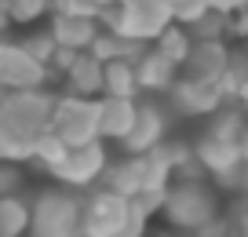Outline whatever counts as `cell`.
<instances>
[{
    "label": "cell",
    "instance_id": "22",
    "mask_svg": "<svg viewBox=\"0 0 248 237\" xmlns=\"http://www.w3.org/2000/svg\"><path fill=\"white\" fill-rule=\"evenodd\" d=\"M51 8L47 0H8V18H18V22H33L44 11Z\"/></svg>",
    "mask_w": 248,
    "mask_h": 237
},
{
    "label": "cell",
    "instance_id": "7",
    "mask_svg": "<svg viewBox=\"0 0 248 237\" xmlns=\"http://www.w3.org/2000/svg\"><path fill=\"white\" fill-rule=\"evenodd\" d=\"M117 11H121V18H117L113 33H121V37H128V40H139V44L161 37L171 26L168 0H121Z\"/></svg>",
    "mask_w": 248,
    "mask_h": 237
},
{
    "label": "cell",
    "instance_id": "15",
    "mask_svg": "<svg viewBox=\"0 0 248 237\" xmlns=\"http://www.w3.org/2000/svg\"><path fill=\"white\" fill-rule=\"evenodd\" d=\"M95 106H99V139H117V142H121V139L132 131L135 106H139V102L106 95V99H99Z\"/></svg>",
    "mask_w": 248,
    "mask_h": 237
},
{
    "label": "cell",
    "instance_id": "16",
    "mask_svg": "<svg viewBox=\"0 0 248 237\" xmlns=\"http://www.w3.org/2000/svg\"><path fill=\"white\" fill-rule=\"evenodd\" d=\"M66 77L73 84V95H80V99H92V95L102 92V62L92 51H80L73 59V66L66 69Z\"/></svg>",
    "mask_w": 248,
    "mask_h": 237
},
{
    "label": "cell",
    "instance_id": "20",
    "mask_svg": "<svg viewBox=\"0 0 248 237\" xmlns=\"http://www.w3.org/2000/svg\"><path fill=\"white\" fill-rule=\"evenodd\" d=\"M190 44H194V37L186 30H179V26H168V30L157 37V55H164L168 62H175V66H183V59L190 55Z\"/></svg>",
    "mask_w": 248,
    "mask_h": 237
},
{
    "label": "cell",
    "instance_id": "8",
    "mask_svg": "<svg viewBox=\"0 0 248 237\" xmlns=\"http://www.w3.org/2000/svg\"><path fill=\"white\" fill-rule=\"evenodd\" d=\"M106 164H109V153H106V146H102V139H95V142H84V146L66 150L62 164L51 172V175L59 179L66 190H84V186H92V183L102 179Z\"/></svg>",
    "mask_w": 248,
    "mask_h": 237
},
{
    "label": "cell",
    "instance_id": "32",
    "mask_svg": "<svg viewBox=\"0 0 248 237\" xmlns=\"http://www.w3.org/2000/svg\"><path fill=\"white\" fill-rule=\"evenodd\" d=\"M164 237H168V234H164Z\"/></svg>",
    "mask_w": 248,
    "mask_h": 237
},
{
    "label": "cell",
    "instance_id": "18",
    "mask_svg": "<svg viewBox=\"0 0 248 237\" xmlns=\"http://www.w3.org/2000/svg\"><path fill=\"white\" fill-rule=\"evenodd\" d=\"M30 234V201L0 197V237H22Z\"/></svg>",
    "mask_w": 248,
    "mask_h": 237
},
{
    "label": "cell",
    "instance_id": "14",
    "mask_svg": "<svg viewBox=\"0 0 248 237\" xmlns=\"http://www.w3.org/2000/svg\"><path fill=\"white\" fill-rule=\"evenodd\" d=\"M135 80L139 92H171V84L179 80V66L157 51H142L135 59Z\"/></svg>",
    "mask_w": 248,
    "mask_h": 237
},
{
    "label": "cell",
    "instance_id": "2",
    "mask_svg": "<svg viewBox=\"0 0 248 237\" xmlns=\"http://www.w3.org/2000/svg\"><path fill=\"white\" fill-rule=\"evenodd\" d=\"M146 219L132 212L128 197L113 190H95L80 205V237H142Z\"/></svg>",
    "mask_w": 248,
    "mask_h": 237
},
{
    "label": "cell",
    "instance_id": "27",
    "mask_svg": "<svg viewBox=\"0 0 248 237\" xmlns=\"http://www.w3.org/2000/svg\"><path fill=\"white\" fill-rule=\"evenodd\" d=\"M237 99H241V102L248 106V80H245V88H241V95H237Z\"/></svg>",
    "mask_w": 248,
    "mask_h": 237
},
{
    "label": "cell",
    "instance_id": "11",
    "mask_svg": "<svg viewBox=\"0 0 248 237\" xmlns=\"http://www.w3.org/2000/svg\"><path fill=\"white\" fill-rule=\"evenodd\" d=\"M171 102H175V110L186 113V117H212L226 102V95L219 92V84H204V80L183 77V80L171 84Z\"/></svg>",
    "mask_w": 248,
    "mask_h": 237
},
{
    "label": "cell",
    "instance_id": "17",
    "mask_svg": "<svg viewBox=\"0 0 248 237\" xmlns=\"http://www.w3.org/2000/svg\"><path fill=\"white\" fill-rule=\"evenodd\" d=\"M102 92L113 99H135L139 95L135 62H102Z\"/></svg>",
    "mask_w": 248,
    "mask_h": 237
},
{
    "label": "cell",
    "instance_id": "24",
    "mask_svg": "<svg viewBox=\"0 0 248 237\" xmlns=\"http://www.w3.org/2000/svg\"><path fill=\"white\" fill-rule=\"evenodd\" d=\"M194 237H230V219H212L208 226H201V230H194Z\"/></svg>",
    "mask_w": 248,
    "mask_h": 237
},
{
    "label": "cell",
    "instance_id": "25",
    "mask_svg": "<svg viewBox=\"0 0 248 237\" xmlns=\"http://www.w3.org/2000/svg\"><path fill=\"white\" fill-rule=\"evenodd\" d=\"M241 193H248V161H241Z\"/></svg>",
    "mask_w": 248,
    "mask_h": 237
},
{
    "label": "cell",
    "instance_id": "6",
    "mask_svg": "<svg viewBox=\"0 0 248 237\" xmlns=\"http://www.w3.org/2000/svg\"><path fill=\"white\" fill-rule=\"evenodd\" d=\"M47 131L55 139H62L70 150L73 146H84V142H95L99 139V106H95V99H80V95L55 99Z\"/></svg>",
    "mask_w": 248,
    "mask_h": 237
},
{
    "label": "cell",
    "instance_id": "30",
    "mask_svg": "<svg viewBox=\"0 0 248 237\" xmlns=\"http://www.w3.org/2000/svg\"><path fill=\"white\" fill-rule=\"evenodd\" d=\"M245 139H248V121H245Z\"/></svg>",
    "mask_w": 248,
    "mask_h": 237
},
{
    "label": "cell",
    "instance_id": "23",
    "mask_svg": "<svg viewBox=\"0 0 248 237\" xmlns=\"http://www.w3.org/2000/svg\"><path fill=\"white\" fill-rule=\"evenodd\" d=\"M22 186V168L15 161H0V197H15Z\"/></svg>",
    "mask_w": 248,
    "mask_h": 237
},
{
    "label": "cell",
    "instance_id": "26",
    "mask_svg": "<svg viewBox=\"0 0 248 237\" xmlns=\"http://www.w3.org/2000/svg\"><path fill=\"white\" fill-rule=\"evenodd\" d=\"M8 26V0H0V30Z\"/></svg>",
    "mask_w": 248,
    "mask_h": 237
},
{
    "label": "cell",
    "instance_id": "21",
    "mask_svg": "<svg viewBox=\"0 0 248 237\" xmlns=\"http://www.w3.org/2000/svg\"><path fill=\"white\" fill-rule=\"evenodd\" d=\"M66 150H70V146L62 142V139H55L51 131H44V135L37 139V146H33L30 161H37L44 172H55V168L62 164V157H66Z\"/></svg>",
    "mask_w": 248,
    "mask_h": 237
},
{
    "label": "cell",
    "instance_id": "4",
    "mask_svg": "<svg viewBox=\"0 0 248 237\" xmlns=\"http://www.w3.org/2000/svg\"><path fill=\"white\" fill-rule=\"evenodd\" d=\"M80 205L70 190L47 186L30 205V234L33 237H80Z\"/></svg>",
    "mask_w": 248,
    "mask_h": 237
},
{
    "label": "cell",
    "instance_id": "3",
    "mask_svg": "<svg viewBox=\"0 0 248 237\" xmlns=\"http://www.w3.org/2000/svg\"><path fill=\"white\" fill-rule=\"evenodd\" d=\"M161 212L168 215L171 226L194 234V230L208 226L212 219H219V197L204 179H179V183H168Z\"/></svg>",
    "mask_w": 248,
    "mask_h": 237
},
{
    "label": "cell",
    "instance_id": "9",
    "mask_svg": "<svg viewBox=\"0 0 248 237\" xmlns=\"http://www.w3.org/2000/svg\"><path fill=\"white\" fill-rule=\"evenodd\" d=\"M44 77L47 66H40L22 44H0V92H33Z\"/></svg>",
    "mask_w": 248,
    "mask_h": 237
},
{
    "label": "cell",
    "instance_id": "1",
    "mask_svg": "<svg viewBox=\"0 0 248 237\" xmlns=\"http://www.w3.org/2000/svg\"><path fill=\"white\" fill-rule=\"evenodd\" d=\"M55 95L40 92H0V161H30L37 139L47 131Z\"/></svg>",
    "mask_w": 248,
    "mask_h": 237
},
{
    "label": "cell",
    "instance_id": "5",
    "mask_svg": "<svg viewBox=\"0 0 248 237\" xmlns=\"http://www.w3.org/2000/svg\"><path fill=\"white\" fill-rule=\"evenodd\" d=\"M168 183H171V172L157 161L154 153L124 157L117 164H106V172H102V190H113L128 201L146 190H168Z\"/></svg>",
    "mask_w": 248,
    "mask_h": 237
},
{
    "label": "cell",
    "instance_id": "29",
    "mask_svg": "<svg viewBox=\"0 0 248 237\" xmlns=\"http://www.w3.org/2000/svg\"><path fill=\"white\" fill-rule=\"evenodd\" d=\"M245 33H248V15H245Z\"/></svg>",
    "mask_w": 248,
    "mask_h": 237
},
{
    "label": "cell",
    "instance_id": "19",
    "mask_svg": "<svg viewBox=\"0 0 248 237\" xmlns=\"http://www.w3.org/2000/svg\"><path fill=\"white\" fill-rule=\"evenodd\" d=\"M204 135L226 139V142H241V139H245V117H241L237 110H230V106H219L216 113H212L208 131H204Z\"/></svg>",
    "mask_w": 248,
    "mask_h": 237
},
{
    "label": "cell",
    "instance_id": "28",
    "mask_svg": "<svg viewBox=\"0 0 248 237\" xmlns=\"http://www.w3.org/2000/svg\"><path fill=\"white\" fill-rule=\"evenodd\" d=\"M241 237H248V215L241 219Z\"/></svg>",
    "mask_w": 248,
    "mask_h": 237
},
{
    "label": "cell",
    "instance_id": "13",
    "mask_svg": "<svg viewBox=\"0 0 248 237\" xmlns=\"http://www.w3.org/2000/svg\"><path fill=\"white\" fill-rule=\"evenodd\" d=\"M55 44L66 51H88L92 40L99 37V18H84V15H55L51 30Z\"/></svg>",
    "mask_w": 248,
    "mask_h": 237
},
{
    "label": "cell",
    "instance_id": "31",
    "mask_svg": "<svg viewBox=\"0 0 248 237\" xmlns=\"http://www.w3.org/2000/svg\"><path fill=\"white\" fill-rule=\"evenodd\" d=\"M171 4H179V0H168V8H171Z\"/></svg>",
    "mask_w": 248,
    "mask_h": 237
},
{
    "label": "cell",
    "instance_id": "10",
    "mask_svg": "<svg viewBox=\"0 0 248 237\" xmlns=\"http://www.w3.org/2000/svg\"><path fill=\"white\" fill-rule=\"evenodd\" d=\"M164 135H168L164 113L154 106V102H142V106H135L132 131H128L121 142H124V150H128V157H139V153H154L157 146L164 142Z\"/></svg>",
    "mask_w": 248,
    "mask_h": 237
},
{
    "label": "cell",
    "instance_id": "12",
    "mask_svg": "<svg viewBox=\"0 0 248 237\" xmlns=\"http://www.w3.org/2000/svg\"><path fill=\"white\" fill-rule=\"evenodd\" d=\"M226 55L230 47L219 44V40H194L190 44V55L183 59V69L190 80H204V84H219L226 69Z\"/></svg>",
    "mask_w": 248,
    "mask_h": 237
}]
</instances>
